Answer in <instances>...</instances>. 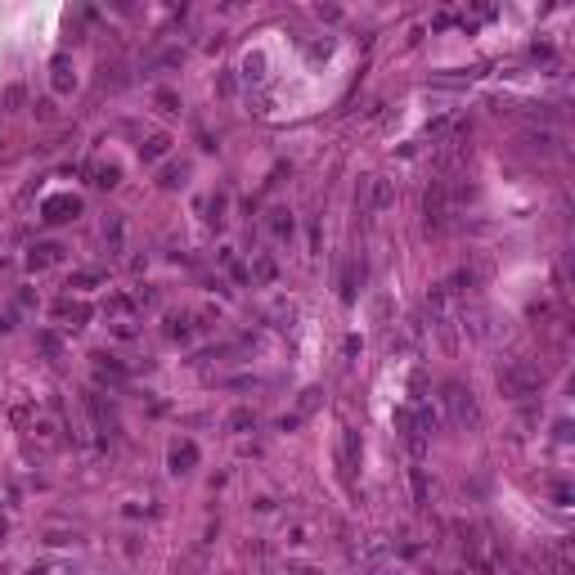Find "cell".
Returning <instances> with one entry per match:
<instances>
[{"mask_svg": "<svg viewBox=\"0 0 575 575\" xmlns=\"http://www.w3.org/2000/svg\"><path fill=\"white\" fill-rule=\"evenodd\" d=\"M81 216V198L76 194H54V198L41 202V220L45 225H63V220H76Z\"/></svg>", "mask_w": 575, "mask_h": 575, "instance_id": "obj_4", "label": "cell"}, {"mask_svg": "<svg viewBox=\"0 0 575 575\" xmlns=\"http://www.w3.org/2000/svg\"><path fill=\"white\" fill-rule=\"evenodd\" d=\"M94 283H104V274H99V270H76L72 279H67V288H94Z\"/></svg>", "mask_w": 575, "mask_h": 575, "instance_id": "obj_27", "label": "cell"}, {"mask_svg": "<svg viewBox=\"0 0 575 575\" xmlns=\"http://www.w3.org/2000/svg\"><path fill=\"white\" fill-rule=\"evenodd\" d=\"M265 225H270V234L279 238V243H293V234H297V220H293V211H288V207H274Z\"/></svg>", "mask_w": 575, "mask_h": 575, "instance_id": "obj_11", "label": "cell"}, {"mask_svg": "<svg viewBox=\"0 0 575 575\" xmlns=\"http://www.w3.org/2000/svg\"><path fill=\"white\" fill-rule=\"evenodd\" d=\"M247 279H252V283H274V279H279V261H274L270 252H252V270H247Z\"/></svg>", "mask_w": 575, "mask_h": 575, "instance_id": "obj_12", "label": "cell"}, {"mask_svg": "<svg viewBox=\"0 0 575 575\" xmlns=\"http://www.w3.org/2000/svg\"><path fill=\"white\" fill-rule=\"evenodd\" d=\"M441 405H445V418H450V427H459V432H472V427L481 423L477 396H472L463 382H445V387H441Z\"/></svg>", "mask_w": 575, "mask_h": 575, "instance_id": "obj_1", "label": "cell"}, {"mask_svg": "<svg viewBox=\"0 0 575 575\" xmlns=\"http://www.w3.org/2000/svg\"><path fill=\"white\" fill-rule=\"evenodd\" d=\"M28 104V90H23V85H10V90H5V108H23Z\"/></svg>", "mask_w": 575, "mask_h": 575, "instance_id": "obj_30", "label": "cell"}, {"mask_svg": "<svg viewBox=\"0 0 575 575\" xmlns=\"http://www.w3.org/2000/svg\"><path fill=\"white\" fill-rule=\"evenodd\" d=\"M526 144H530L535 153H557L562 135H557L553 126H526Z\"/></svg>", "mask_w": 575, "mask_h": 575, "instance_id": "obj_9", "label": "cell"}, {"mask_svg": "<svg viewBox=\"0 0 575 575\" xmlns=\"http://www.w3.org/2000/svg\"><path fill=\"white\" fill-rule=\"evenodd\" d=\"M104 247H108V256H122L126 252V220L122 216H108L104 220Z\"/></svg>", "mask_w": 575, "mask_h": 575, "instance_id": "obj_13", "label": "cell"}, {"mask_svg": "<svg viewBox=\"0 0 575 575\" xmlns=\"http://www.w3.org/2000/svg\"><path fill=\"white\" fill-rule=\"evenodd\" d=\"M167 153H171V135H162V131L149 135V140L140 144V158H144V162H162Z\"/></svg>", "mask_w": 575, "mask_h": 575, "instance_id": "obj_18", "label": "cell"}, {"mask_svg": "<svg viewBox=\"0 0 575 575\" xmlns=\"http://www.w3.org/2000/svg\"><path fill=\"white\" fill-rule=\"evenodd\" d=\"M409 485H414V503H418V508H427V472H423V463L409 468Z\"/></svg>", "mask_w": 575, "mask_h": 575, "instance_id": "obj_23", "label": "cell"}, {"mask_svg": "<svg viewBox=\"0 0 575 575\" xmlns=\"http://www.w3.org/2000/svg\"><path fill=\"white\" fill-rule=\"evenodd\" d=\"M247 427H256V409H234V414H225V432H247Z\"/></svg>", "mask_w": 575, "mask_h": 575, "instance_id": "obj_22", "label": "cell"}, {"mask_svg": "<svg viewBox=\"0 0 575 575\" xmlns=\"http://www.w3.org/2000/svg\"><path fill=\"white\" fill-rule=\"evenodd\" d=\"M185 176H189L185 162H167V167H162V176H158V185L162 189H180V185H185Z\"/></svg>", "mask_w": 575, "mask_h": 575, "instance_id": "obj_21", "label": "cell"}, {"mask_svg": "<svg viewBox=\"0 0 575 575\" xmlns=\"http://www.w3.org/2000/svg\"><path fill=\"white\" fill-rule=\"evenodd\" d=\"M158 108L162 113H180V94L176 90H158Z\"/></svg>", "mask_w": 575, "mask_h": 575, "instance_id": "obj_29", "label": "cell"}, {"mask_svg": "<svg viewBox=\"0 0 575 575\" xmlns=\"http://www.w3.org/2000/svg\"><path fill=\"white\" fill-rule=\"evenodd\" d=\"M302 575H311V571H302Z\"/></svg>", "mask_w": 575, "mask_h": 575, "instance_id": "obj_36", "label": "cell"}, {"mask_svg": "<svg viewBox=\"0 0 575 575\" xmlns=\"http://www.w3.org/2000/svg\"><path fill=\"white\" fill-rule=\"evenodd\" d=\"M499 387L508 391V396H517V400L539 396V387H544V368H539V359H512V364L499 373Z\"/></svg>", "mask_w": 575, "mask_h": 575, "instance_id": "obj_2", "label": "cell"}, {"mask_svg": "<svg viewBox=\"0 0 575 575\" xmlns=\"http://www.w3.org/2000/svg\"><path fill=\"white\" fill-rule=\"evenodd\" d=\"M320 400H324V391H320V387H306V391H302V400H297V418L315 414V409H320Z\"/></svg>", "mask_w": 575, "mask_h": 575, "instance_id": "obj_25", "label": "cell"}, {"mask_svg": "<svg viewBox=\"0 0 575 575\" xmlns=\"http://www.w3.org/2000/svg\"><path fill=\"white\" fill-rule=\"evenodd\" d=\"M10 418L23 427V423H32V418H36V409H32V405H14V409H10Z\"/></svg>", "mask_w": 575, "mask_h": 575, "instance_id": "obj_31", "label": "cell"}, {"mask_svg": "<svg viewBox=\"0 0 575 575\" xmlns=\"http://www.w3.org/2000/svg\"><path fill=\"white\" fill-rule=\"evenodd\" d=\"M297 423H302L297 414H283V418H279V432H297Z\"/></svg>", "mask_w": 575, "mask_h": 575, "instance_id": "obj_33", "label": "cell"}, {"mask_svg": "<svg viewBox=\"0 0 575 575\" xmlns=\"http://www.w3.org/2000/svg\"><path fill=\"white\" fill-rule=\"evenodd\" d=\"M391 207H396V180H391V176H373L364 185V211H368V216H387Z\"/></svg>", "mask_w": 575, "mask_h": 575, "instance_id": "obj_3", "label": "cell"}, {"mask_svg": "<svg viewBox=\"0 0 575 575\" xmlns=\"http://www.w3.org/2000/svg\"><path fill=\"white\" fill-rule=\"evenodd\" d=\"M364 283V261H351L342 270V302H355V288Z\"/></svg>", "mask_w": 575, "mask_h": 575, "instance_id": "obj_16", "label": "cell"}, {"mask_svg": "<svg viewBox=\"0 0 575 575\" xmlns=\"http://www.w3.org/2000/svg\"><path fill=\"white\" fill-rule=\"evenodd\" d=\"M36 346L45 351L50 359H59V355H63V342H59V333H50V328H45V333H36Z\"/></svg>", "mask_w": 575, "mask_h": 575, "instance_id": "obj_26", "label": "cell"}, {"mask_svg": "<svg viewBox=\"0 0 575 575\" xmlns=\"http://www.w3.org/2000/svg\"><path fill=\"white\" fill-rule=\"evenodd\" d=\"M194 328H198V324H194V315L180 311V315H167V328H162V333H167L171 342H189V337H194Z\"/></svg>", "mask_w": 575, "mask_h": 575, "instance_id": "obj_15", "label": "cell"}, {"mask_svg": "<svg viewBox=\"0 0 575 575\" xmlns=\"http://www.w3.org/2000/svg\"><path fill=\"white\" fill-rule=\"evenodd\" d=\"M85 409H90V418H94L99 432H117V405L104 396V391H85Z\"/></svg>", "mask_w": 575, "mask_h": 575, "instance_id": "obj_5", "label": "cell"}, {"mask_svg": "<svg viewBox=\"0 0 575 575\" xmlns=\"http://www.w3.org/2000/svg\"><path fill=\"white\" fill-rule=\"evenodd\" d=\"M90 176H94L90 185H99V189H113L117 180H122V171H117L113 162H108V167H90Z\"/></svg>", "mask_w": 575, "mask_h": 575, "instance_id": "obj_24", "label": "cell"}, {"mask_svg": "<svg viewBox=\"0 0 575 575\" xmlns=\"http://www.w3.org/2000/svg\"><path fill=\"white\" fill-rule=\"evenodd\" d=\"M171 472H176V477H185V472H194V463H198V445L194 441H176L171 445Z\"/></svg>", "mask_w": 575, "mask_h": 575, "instance_id": "obj_7", "label": "cell"}, {"mask_svg": "<svg viewBox=\"0 0 575 575\" xmlns=\"http://www.w3.org/2000/svg\"><path fill=\"white\" fill-rule=\"evenodd\" d=\"M32 113H36L41 122H54V117H59V104H54V99H36V104H32Z\"/></svg>", "mask_w": 575, "mask_h": 575, "instance_id": "obj_28", "label": "cell"}, {"mask_svg": "<svg viewBox=\"0 0 575 575\" xmlns=\"http://www.w3.org/2000/svg\"><path fill=\"white\" fill-rule=\"evenodd\" d=\"M50 81H54V94H67L76 85V72H72V59H67V54H54V63H50Z\"/></svg>", "mask_w": 575, "mask_h": 575, "instance_id": "obj_8", "label": "cell"}, {"mask_svg": "<svg viewBox=\"0 0 575 575\" xmlns=\"http://www.w3.org/2000/svg\"><path fill=\"white\" fill-rule=\"evenodd\" d=\"M104 311H108V315H117V320H131L140 306H135V293H113V297L104 302Z\"/></svg>", "mask_w": 575, "mask_h": 575, "instance_id": "obj_19", "label": "cell"}, {"mask_svg": "<svg viewBox=\"0 0 575 575\" xmlns=\"http://www.w3.org/2000/svg\"><path fill=\"white\" fill-rule=\"evenodd\" d=\"M0 333H10V320H0Z\"/></svg>", "mask_w": 575, "mask_h": 575, "instance_id": "obj_34", "label": "cell"}, {"mask_svg": "<svg viewBox=\"0 0 575 575\" xmlns=\"http://www.w3.org/2000/svg\"><path fill=\"white\" fill-rule=\"evenodd\" d=\"M32 436H36L41 445H54L59 441V423H54V418H45V414H36V418H32Z\"/></svg>", "mask_w": 575, "mask_h": 575, "instance_id": "obj_20", "label": "cell"}, {"mask_svg": "<svg viewBox=\"0 0 575 575\" xmlns=\"http://www.w3.org/2000/svg\"><path fill=\"white\" fill-rule=\"evenodd\" d=\"M225 194H216V198H211V225H220V220H225Z\"/></svg>", "mask_w": 575, "mask_h": 575, "instance_id": "obj_32", "label": "cell"}, {"mask_svg": "<svg viewBox=\"0 0 575 575\" xmlns=\"http://www.w3.org/2000/svg\"><path fill=\"white\" fill-rule=\"evenodd\" d=\"M28 575H45V566H36V571H28Z\"/></svg>", "mask_w": 575, "mask_h": 575, "instance_id": "obj_35", "label": "cell"}, {"mask_svg": "<svg viewBox=\"0 0 575 575\" xmlns=\"http://www.w3.org/2000/svg\"><path fill=\"white\" fill-rule=\"evenodd\" d=\"M359 468V432L355 427H346V432H342V472H355Z\"/></svg>", "mask_w": 575, "mask_h": 575, "instance_id": "obj_14", "label": "cell"}, {"mask_svg": "<svg viewBox=\"0 0 575 575\" xmlns=\"http://www.w3.org/2000/svg\"><path fill=\"white\" fill-rule=\"evenodd\" d=\"M63 261V243H36L28 252V265L32 270H50V265H59Z\"/></svg>", "mask_w": 575, "mask_h": 575, "instance_id": "obj_10", "label": "cell"}, {"mask_svg": "<svg viewBox=\"0 0 575 575\" xmlns=\"http://www.w3.org/2000/svg\"><path fill=\"white\" fill-rule=\"evenodd\" d=\"M243 81L247 85H261L265 81V54H261V50H247V54H243Z\"/></svg>", "mask_w": 575, "mask_h": 575, "instance_id": "obj_17", "label": "cell"}, {"mask_svg": "<svg viewBox=\"0 0 575 575\" xmlns=\"http://www.w3.org/2000/svg\"><path fill=\"white\" fill-rule=\"evenodd\" d=\"M90 306L85 302H72V297H59L54 302V320L63 324V328H85V324H90Z\"/></svg>", "mask_w": 575, "mask_h": 575, "instance_id": "obj_6", "label": "cell"}]
</instances>
